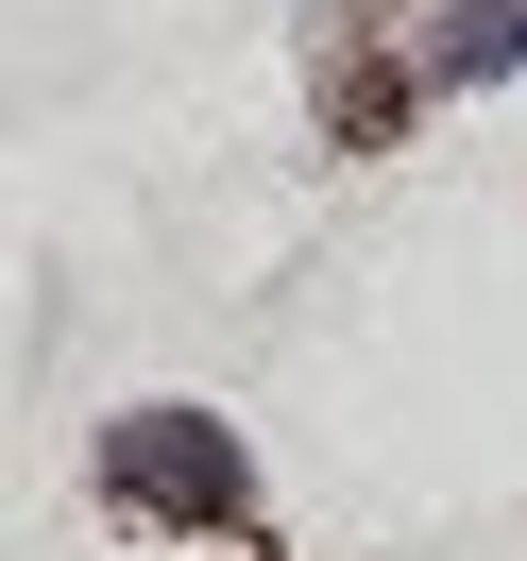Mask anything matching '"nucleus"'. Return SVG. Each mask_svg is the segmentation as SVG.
I'll return each instance as SVG.
<instances>
[{
    "label": "nucleus",
    "mask_w": 527,
    "mask_h": 561,
    "mask_svg": "<svg viewBox=\"0 0 527 561\" xmlns=\"http://www.w3.org/2000/svg\"><path fill=\"white\" fill-rule=\"evenodd\" d=\"M85 477H103V511L171 527V545H255V511H273V493H255V443L221 409H119Z\"/></svg>",
    "instance_id": "f257e3e1"
}]
</instances>
